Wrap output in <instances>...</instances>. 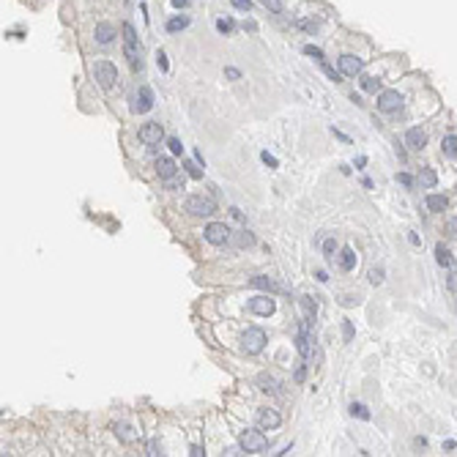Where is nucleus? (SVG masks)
Masks as SVG:
<instances>
[{"mask_svg":"<svg viewBox=\"0 0 457 457\" xmlns=\"http://www.w3.org/2000/svg\"><path fill=\"white\" fill-rule=\"evenodd\" d=\"M323 71H326V74H328V77H331V79H334V82H340V74H337V71H334V69H331V66H326V63H323Z\"/></svg>","mask_w":457,"mask_h":457,"instance_id":"c9c22d12","label":"nucleus"},{"mask_svg":"<svg viewBox=\"0 0 457 457\" xmlns=\"http://www.w3.org/2000/svg\"><path fill=\"white\" fill-rule=\"evenodd\" d=\"M443 153H446V156H452V159H457V137H452V134H449V137H443Z\"/></svg>","mask_w":457,"mask_h":457,"instance_id":"4be33fe9","label":"nucleus"},{"mask_svg":"<svg viewBox=\"0 0 457 457\" xmlns=\"http://www.w3.org/2000/svg\"><path fill=\"white\" fill-rule=\"evenodd\" d=\"M250 285H252V287H258V290H271V287H274V282L268 279V277H252V279H250Z\"/></svg>","mask_w":457,"mask_h":457,"instance_id":"5701e85b","label":"nucleus"},{"mask_svg":"<svg viewBox=\"0 0 457 457\" xmlns=\"http://www.w3.org/2000/svg\"><path fill=\"white\" fill-rule=\"evenodd\" d=\"M167 145H170V151H173V153H184V145H181V140H178V137H170V143H167Z\"/></svg>","mask_w":457,"mask_h":457,"instance_id":"7c9ffc66","label":"nucleus"},{"mask_svg":"<svg viewBox=\"0 0 457 457\" xmlns=\"http://www.w3.org/2000/svg\"><path fill=\"white\" fill-rule=\"evenodd\" d=\"M435 260H438V266H443V268H452L454 266V260H452V255H449L446 250H443V246L438 244L435 246Z\"/></svg>","mask_w":457,"mask_h":457,"instance_id":"6ab92c4d","label":"nucleus"},{"mask_svg":"<svg viewBox=\"0 0 457 457\" xmlns=\"http://www.w3.org/2000/svg\"><path fill=\"white\" fill-rule=\"evenodd\" d=\"M340 268H342V271H353V268H356V252L351 250V246H345V250H342V255H340Z\"/></svg>","mask_w":457,"mask_h":457,"instance_id":"f3484780","label":"nucleus"},{"mask_svg":"<svg viewBox=\"0 0 457 457\" xmlns=\"http://www.w3.org/2000/svg\"><path fill=\"white\" fill-rule=\"evenodd\" d=\"M369 282H372V285H381V282H384V268H372V271H369Z\"/></svg>","mask_w":457,"mask_h":457,"instance_id":"cd10ccee","label":"nucleus"},{"mask_svg":"<svg viewBox=\"0 0 457 457\" xmlns=\"http://www.w3.org/2000/svg\"><path fill=\"white\" fill-rule=\"evenodd\" d=\"M353 337V323H345V342H351Z\"/></svg>","mask_w":457,"mask_h":457,"instance_id":"4c0bfd02","label":"nucleus"},{"mask_svg":"<svg viewBox=\"0 0 457 457\" xmlns=\"http://www.w3.org/2000/svg\"><path fill=\"white\" fill-rule=\"evenodd\" d=\"M115 435L123 443H132V441H137V430H134L132 425H126V422H118L115 425Z\"/></svg>","mask_w":457,"mask_h":457,"instance_id":"2eb2a0df","label":"nucleus"},{"mask_svg":"<svg viewBox=\"0 0 457 457\" xmlns=\"http://www.w3.org/2000/svg\"><path fill=\"white\" fill-rule=\"evenodd\" d=\"M156 63H159V66H162V69L167 71V58H164V52H159V55H156Z\"/></svg>","mask_w":457,"mask_h":457,"instance_id":"e433bc0d","label":"nucleus"},{"mask_svg":"<svg viewBox=\"0 0 457 457\" xmlns=\"http://www.w3.org/2000/svg\"><path fill=\"white\" fill-rule=\"evenodd\" d=\"M123 52H126V58H129V63L134 69L143 66V50H140V44H137V36H134L132 25H123Z\"/></svg>","mask_w":457,"mask_h":457,"instance_id":"f257e3e1","label":"nucleus"},{"mask_svg":"<svg viewBox=\"0 0 457 457\" xmlns=\"http://www.w3.org/2000/svg\"><path fill=\"white\" fill-rule=\"evenodd\" d=\"M186 25H189V17H173L170 22H167V30H170V33H178V30H184Z\"/></svg>","mask_w":457,"mask_h":457,"instance_id":"412c9836","label":"nucleus"},{"mask_svg":"<svg viewBox=\"0 0 457 457\" xmlns=\"http://www.w3.org/2000/svg\"><path fill=\"white\" fill-rule=\"evenodd\" d=\"M449 236H454V238H457V219L449 222Z\"/></svg>","mask_w":457,"mask_h":457,"instance_id":"58836bf2","label":"nucleus"},{"mask_svg":"<svg viewBox=\"0 0 457 457\" xmlns=\"http://www.w3.org/2000/svg\"><path fill=\"white\" fill-rule=\"evenodd\" d=\"M153 107V93H151V88H140L137 93H134V99H132V110L134 112H148Z\"/></svg>","mask_w":457,"mask_h":457,"instance_id":"9d476101","label":"nucleus"},{"mask_svg":"<svg viewBox=\"0 0 457 457\" xmlns=\"http://www.w3.org/2000/svg\"><path fill=\"white\" fill-rule=\"evenodd\" d=\"M217 30L219 33H230L233 30V19H217Z\"/></svg>","mask_w":457,"mask_h":457,"instance_id":"c85d7f7f","label":"nucleus"},{"mask_svg":"<svg viewBox=\"0 0 457 457\" xmlns=\"http://www.w3.org/2000/svg\"><path fill=\"white\" fill-rule=\"evenodd\" d=\"M186 211H189L192 217H211V214L217 211V203H214V197H208V194H192V197H186Z\"/></svg>","mask_w":457,"mask_h":457,"instance_id":"7ed1b4c3","label":"nucleus"},{"mask_svg":"<svg viewBox=\"0 0 457 457\" xmlns=\"http://www.w3.org/2000/svg\"><path fill=\"white\" fill-rule=\"evenodd\" d=\"M378 85H381V79H378V77H361V88L369 91V93H375V91H378Z\"/></svg>","mask_w":457,"mask_h":457,"instance_id":"393cba45","label":"nucleus"},{"mask_svg":"<svg viewBox=\"0 0 457 457\" xmlns=\"http://www.w3.org/2000/svg\"><path fill=\"white\" fill-rule=\"evenodd\" d=\"M274 299H268V296H255V299H250V312L255 315H263V318H268V315L274 312Z\"/></svg>","mask_w":457,"mask_h":457,"instance_id":"9b49d317","label":"nucleus"},{"mask_svg":"<svg viewBox=\"0 0 457 457\" xmlns=\"http://www.w3.org/2000/svg\"><path fill=\"white\" fill-rule=\"evenodd\" d=\"M282 425V416L274 408H260L258 411V427L260 430H277Z\"/></svg>","mask_w":457,"mask_h":457,"instance_id":"1a4fd4ad","label":"nucleus"},{"mask_svg":"<svg viewBox=\"0 0 457 457\" xmlns=\"http://www.w3.org/2000/svg\"><path fill=\"white\" fill-rule=\"evenodd\" d=\"M334 250H337V241H326V252H328V255H331Z\"/></svg>","mask_w":457,"mask_h":457,"instance_id":"79ce46f5","label":"nucleus"},{"mask_svg":"<svg viewBox=\"0 0 457 457\" xmlns=\"http://www.w3.org/2000/svg\"><path fill=\"white\" fill-rule=\"evenodd\" d=\"M266 348V331L263 328H246L244 334H241V351L244 353H250V356H255V353H260Z\"/></svg>","mask_w":457,"mask_h":457,"instance_id":"f03ea898","label":"nucleus"},{"mask_svg":"<svg viewBox=\"0 0 457 457\" xmlns=\"http://www.w3.org/2000/svg\"><path fill=\"white\" fill-rule=\"evenodd\" d=\"M425 143H427V134L422 132L419 126H413V129L405 132V145H411L413 151H422V148H425Z\"/></svg>","mask_w":457,"mask_h":457,"instance_id":"ddd939ff","label":"nucleus"},{"mask_svg":"<svg viewBox=\"0 0 457 457\" xmlns=\"http://www.w3.org/2000/svg\"><path fill=\"white\" fill-rule=\"evenodd\" d=\"M176 170H178V167H176V162H173L170 156H159V159H156V173H159L164 181H167V178H176Z\"/></svg>","mask_w":457,"mask_h":457,"instance_id":"4468645a","label":"nucleus"},{"mask_svg":"<svg viewBox=\"0 0 457 457\" xmlns=\"http://www.w3.org/2000/svg\"><path fill=\"white\" fill-rule=\"evenodd\" d=\"M140 140H143L145 145H159V143L164 140L162 123H156V120H151V123H143V126H140Z\"/></svg>","mask_w":457,"mask_h":457,"instance_id":"0eeeda50","label":"nucleus"},{"mask_svg":"<svg viewBox=\"0 0 457 457\" xmlns=\"http://www.w3.org/2000/svg\"><path fill=\"white\" fill-rule=\"evenodd\" d=\"M203 236H205V241L208 244H217V246H222L227 238H230V227L225 225V222H211V225L203 230Z\"/></svg>","mask_w":457,"mask_h":457,"instance_id":"423d86ee","label":"nucleus"},{"mask_svg":"<svg viewBox=\"0 0 457 457\" xmlns=\"http://www.w3.org/2000/svg\"><path fill=\"white\" fill-rule=\"evenodd\" d=\"M427 208H430V211H435V214L443 211V208H446V197H443V194H430V197H427Z\"/></svg>","mask_w":457,"mask_h":457,"instance_id":"aec40b11","label":"nucleus"},{"mask_svg":"<svg viewBox=\"0 0 457 457\" xmlns=\"http://www.w3.org/2000/svg\"><path fill=\"white\" fill-rule=\"evenodd\" d=\"M351 413H353V416H359V419H364V422L369 419V411H367L364 405H361V402H353V405H351Z\"/></svg>","mask_w":457,"mask_h":457,"instance_id":"a878e982","label":"nucleus"},{"mask_svg":"<svg viewBox=\"0 0 457 457\" xmlns=\"http://www.w3.org/2000/svg\"><path fill=\"white\" fill-rule=\"evenodd\" d=\"M93 77H96V82L102 85L104 91H110L112 85L118 82V69L112 63H107V60H96V63H93Z\"/></svg>","mask_w":457,"mask_h":457,"instance_id":"20e7f679","label":"nucleus"},{"mask_svg":"<svg viewBox=\"0 0 457 457\" xmlns=\"http://www.w3.org/2000/svg\"><path fill=\"white\" fill-rule=\"evenodd\" d=\"M238 443H241V449H244L246 454H258V452L266 449V435L260 433V430H244Z\"/></svg>","mask_w":457,"mask_h":457,"instance_id":"39448f33","label":"nucleus"},{"mask_svg":"<svg viewBox=\"0 0 457 457\" xmlns=\"http://www.w3.org/2000/svg\"><path fill=\"white\" fill-rule=\"evenodd\" d=\"M252 241H255V238L250 236V233H241V236H238V244H241V246H250Z\"/></svg>","mask_w":457,"mask_h":457,"instance_id":"f704fd0d","label":"nucleus"},{"mask_svg":"<svg viewBox=\"0 0 457 457\" xmlns=\"http://www.w3.org/2000/svg\"><path fill=\"white\" fill-rule=\"evenodd\" d=\"M304 52H307V55H312L315 60H323V52H320L318 47H312V44H307V47H304Z\"/></svg>","mask_w":457,"mask_h":457,"instance_id":"c756f323","label":"nucleus"},{"mask_svg":"<svg viewBox=\"0 0 457 457\" xmlns=\"http://www.w3.org/2000/svg\"><path fill=\"white\" fill-rule=\"evenodd\" d=\"M263 6L268 11H274V14H282V0H263Z\"/></svg>","mask_w":457,"mask_h":457,"instance_id":"bb28decb","label":"nucleus"},{"mask_svg":"<svg viewBox=\"0 0 457 457\" xmlns=\"http://www.w3.org/2000/svg\"><path fill=\"white\" fill-rule=\"evenodd\" d=\"M263 162H266V164H271V167H277V159H274V156H268V153H263Z\"/></svg>","mask_w":457,"mask_h":457,"instance_id":"a19ab883","label":"nucleus"},{"mask_svg":"<svg viewBox=\"0 0 457 457\" xmlns=\"http://www.w3.org/2000/svg\"><path fill=\"white\" fill-rule=\"evenodd\" d=\"M112 38H115V28H112V25H107V22H99V25H96V41H99V44H110Z\"/></svg>","mask_w":457,"mask_h":457,"instance_id":"dca6fc26","label":"nucleus"},{"mask_svg":"<svg viewBox=\"0 0 457 457\" xmlns=\"http://www.w3.org/2000/svg\"><path fill=\"white\" fill-rule=\"evenodd\" d=\"M419 184L425 186V189H435V184H438V176H435V170H430V167H422Z\"/></svg>","mask_w":457,"mask_h":457,"instance_id":"a211bd4d","label":"nucleus"},{"mask_svg":"<svg viewBox=\"0 0 457 457\" xmlns=\"http://www.w3.org/2000/svg\"><path fill=\"white\" fill-rule=\"evenodd\" d=\"M361 69H364V60H361V58H356V55H342L340 58V71L348 74V77L361 74Z\"/></svg>","mask_w":457,"mask_h":457,"instance_id":"f8f14e48","label":"nucleus"},{"mask_svg":"<svg viewBox=\"0 0 457 457\" xmlns=\"http://www.w3.org/2000/svg\"><path fill=\"white\" fill-rule=\"evenodd\" d=\"M397 184H402V186H413V178L408 176V173H400V176H397Z\"/></svg>","mask_w":457,"mask_h":457,"instance_id":"473e14b6","label":"nucleus"},{"mask_svg":"<svg viewBox=\"0 0 457 457\" xmlns=\"http://www.w3.org/2000/svg\"><path fill=\"white\" fill-rule=\"evenodd\" d=\"M225 74H227V77H230V79H238V77H241V71H238V69H227Z\"/></svg>","mask_w":457,"mask_h":457,"instance_id":"ea45409f","label":"nucleus"},{"mask_svg":"<svg viewBox=\"0 0 457 457\" xmlns=\"http://www.w3.org/2000/svg\"><path fill=\"white\" fill-rule=\"evenodd\" d=\"M230 3L236 6L238 11H250V9H252V3H250V0H230Z\"/></svg>","mask_w":457,"mask_h":457,"instance_id":"2f4dec72","label":"nucleus"},{"mask_svg":"<svg viewBox=\"0 0 457 457\" xmlns=\"http://www.w3.org/2000/svg\"><path fill=\"white\" fill-rule=\"evenodd\" d=\"M400 107H402V96L397 91H384L378 96V110L381 112H397Z\"/></svg>","mask_w":457,"mask_h":457,"instance_id":"6e6552de","label":"nucleus"},{"mask_svg":"<svg viewBox=\"0 0 457 457\" xmlns=\"http://www.w3.org/2000/svg\"><path fill=\"white\" fill-rule=\"evenodd\" d=\"M258 384H260V389H263V392H277V381H274L271 375H266V372L258 378Z\"/></svg>","mask_w":457,"mask_h":457,"instance_id":"b1692460","label":"nucleus"},{"mask_svg":"<svg viewBox=\"0 0 457 457\" xmlns=\"http://www.w3.org/2000/svg\"><path fill=\"white\" fill-rule=\"evenodd\" d=\"M186 170H189V176H192V178H200V176H203V170H200L197 164H186Z\"/></svg>","mask_w":457,"mask_h":457,"instance_id":"72a5a7b5","label":"nucleus"}]
</instances>
